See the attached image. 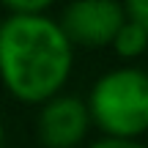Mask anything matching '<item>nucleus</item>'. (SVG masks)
<instances>
[{
	"label": "nucleus",
	"instance_id": "obj_4",
	"mask_svg": "<svg viewBox=\"0 0 148 148\" xmlns=\"http://www.w3.org/2000/svg\"><path fill=\"white\" fill-rule=\"evenodd\" d=\"M88 107L77 96L55 93L47 99L36 118V134L47 148H74L88 134Z\"/></svg>",
	"mask_w": 148,
	"mask_h": 148
},
{
	"label": "nucleus",
	"instance_id": "obj_7",
	"mask_svg": "<svg viewBox=\"0 0 148 148\" xmlns=\"http://www.w3.org/2000/svg\"><path fill=\"white\" fill-rule=\"evenodd\" d=\"M123 8V16L132 22H140V25H148V3L145 0H129L126 5H121Z\"/></svg>",
	"mask_w": 148,
	"mask_h": 148
},
{
	"label": "nucleus",
	"instance_id": "obj_2",
	"mask_svg": "<svg viewBox=\"0 0 148 148\" xmlns=\"http://www.w3.org/2000/svg\"><path fill=\"white\" fill-rule=\"evenodd\" d=\"M85 107L107 137L134 140L148 126V77L126 66L107 71L90 88Z\"/></svg>",
	"mask_w": 148,
	"mask_h": 148
},
{
	"label": "nucleus",
	"instance_id": "obj_3",
	"mask_svg": "<svg viewBox=\"0 0 148 148\" xmlns=\"http://www.w3.org/2000/svg\"><path fill=\"white\" fill-rule=\"evenodd\" d=\"M121 22L123 8L112 0H77L63 8L58 25L69 44L101 47V44H112Z\"/></svg>",
	"mask_w": 148,
	"mask_h": 148
},
{
	"label": "nucleus",
	"instance_id": "obj_1",
	"mask_svg": "<svg viewBox=\"0 0 148 148\" xmlns=\"http://www.w3.org/2000/svg\"><path fill=\"white\" fill-rule=\"evenodd\" d=\"M71 71V44L47 14L0 22V77L22 101H47Z\"/></svg>",
	"mask_w": 148,
	"mask_h": 148
},
{
	"label": "nucleus",
	"instance_id": "obj_9",
	"mask_svg": "<svg viewBox=\"0 0 148 148\" xmlns=\"http://www.w3.org/2000/svg\"><path fill=\"white\" fill-rule=\"evenodd\" d=\"M0 143H3V123H0Z\"/></svg>",
	"mask_w": 148,
	"mask_h": 148
},
{
	"label": "nucleus",
	"instance_id": "obj_6",
	"mask_svg": "<svg viewBox=\"0 0 148 148\" xmlns=\"http://www.w3.org/2000/svg\"><path fill=\"white\" fill-rule=\"evenodd\" d=\"M5 5L16 16H36L44 14V8H49V0H5Z\"/></svg>",
	"mask_w": 148,
	"mask_h": 148
},
{
	"label": "nucleus",
	"instance_id": "obj_5",
	"mask_svg": "<svg viewBox=\"0 0 148 148\" xmlns=\"http://www.w3.org/2000/svg\"><path fill=\"white\" fill-rule=\"evenodd\" d=\"M148 44V25H140V22H132L123 16L121 27H118L115 38H112V47L121 58H134L145 49Z\"/></svg>",
	"mask_w": 148,
	"mask_h": 148
},
{
	"label": "nucleus",
	"instance_id": "obj_8",
	"mask_svg": "<svg viewBox=\"0 0 148 148\" xmlns=\"http://www.w3.org/2000/svg\"><path fill=\"white\" fill-rule=\"evenodd\" d=\"M90 148H143L137 140H118V137H101L99 143H93Z\"/></svg>",
	"mask_w": 148,
	"mask_h": 148
}]
</instances>
